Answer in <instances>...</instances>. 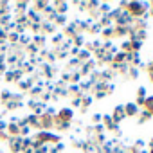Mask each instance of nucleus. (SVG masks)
<instances>
[{"label": "nucleus", "mask_w": 153, "mask_h": 153, "mask_svg": "<svg viewBox=\"0 0 153 153\" xmlns=\"http://www.w3.org/2000/svg\"><path fill=\"white\" fill-rule=\"evenodd\" d=\"M9 131H11V133H18V131H20V128H18V126H15V124H9Z\"/></svg>", "instance_id": "7"}, {"label": "nucleus", "mask_w": 153, "mask_h": 153, "mask_svg": "<svg viewBox=\"0 0 153 153\" xmlns=\"http://www.w3.org/2000/svg\"><path fill=\"white\" fill-rule=\"evenodd\" d=\"M81 52V58H87V56H90V52H87V51H79Z\"/></svg>", "instance_id": "13"}, {"label": "nucleus", "mask_w": 153, "mask_h": 153, "mask_svg": "<svg viewBox=\"0 0 153 153\" xmlns=\"http://www.w3.org/2000/svg\"><path fill=\"white\" fill-rule=\"evenodd\" d=\"M140 45H142V43H140V42H133V43H131V47H133V49H139V47H140Z\"/></svg>", "instance_id": "11"}, {"label": "nucleus", "mask_w": 153, "mask_h": 153, "mask_svg": "<svg viewBox=\"0 0 153 153\" xmlns=\"http://www.w3.org/2000/svg\"><path fill=\"white\" fill-rule=\"evenodd\" d=\"M20 144H22V139L20 137H11V148H13V151H18L20 149Z\"/></svg>", "instance_id": "3"}, {"label": "nucleus", "mask_w": 153, "mask_h": 153, "mask_svg": "<svg viewBox=\"0 0 153 153\" xmlns=\"http://www.w3.org/2000/svg\"><path fill=\"white\" fill-rule=\"evenodd\" d=\"M43 27H45L47 31H52V29H54V25H52V24H43Z\"/></svg>", "instance_id": "9"}, {"label": "nucleus", "mask_w": 153, "mask_h": 153, "mask_svg": "<svg viewBox=\"0 0 153 153\" xmlns=\"http://www.w3.org/2000/svg\"><path fill=\"white\" fill-rule=\"evenodd\" d=\"M56 6H58V11H59V13H61V15H63V13H65V11H67V4H65V2H58V4H56Z\"/></svg>", "instance_id": "6"}, {"label": "nucleus", "mask_w": 153, "mask_h": 153, "mask_svg": "<svg viewBox=\"0 0 153 153\" xmlns=\"http://www.w3.org/2000/svg\"><path fill=\"white\" fill-rule=\"evenodd\" d=\"M4 59H6V58H4V54H0V65H4Z\"/></svg>", "instance_id": "16"}, {"label": "nucleus", "mask_w": 153, "mask_h": 153, "mask_svg": "<svg viewBox=\"0 0 153 153\" xmlns=\"http://www.w3.org/2000/svg\"><path fill=\"white\" fill-rule=\"evenodd\" d=\"M124 112H126V115H135L139 110H137V105L135 103H130V105L124 106Z\"/></svg>", "instance_id": "2"}, {"label": "nucleus", "mask_w": 153, "mask_h": 153, "mask_svg": "<svg viewBox=\"0 0 153 153\" xmlns=\"http://www.w3.org/2000/svg\"><path fill=\"white\" fill-rule=\"evenodd\" d=\"M76 43L81 45V43H83V38H81V36H78V38H76Z\"/></svg>", "instance_id": "14"}, {"label": "nucleus", "mask_w": 153, "mask_h": 153, "mask_svg": "<svg viewBox=\"0 0 153 153\" xmlns=\"http://www.w3.org/2000/svg\"><path fill=\"white\" fill-rule=\"evenodd\" d=\"M56 18H58V22H59V24H65V16H63V15H58Z\"/></svg>", "instance_id": "8"}, {"label": "nucleus", "mask_w": 153, "mask_h": 153, "mask_svg": "<svg viewBox=\"0 0 153 153\" xmlns=\"http://www.w3.org/2000/svg\"><path fill=\"white\" fill-rule=\"evenodd\" d=\"M2 97H4V99H9V97H11V94H9L7 90H4V92H2Z\"/></svg>", "instance_id": "10"}, {"label": "nucleus", "mask_w": 153, "mask_h": 153, "mask_svg": "<svg viewBox=\"0 0 153 153\" xmlns=\"http://www.w3.org/2000/svg\"><path fill=\"white\" fill-rule=\"evenodd\" d=\"M29 49H31L33 52H36V51H38V47H36V45H29Z\"/></svg>", "instance_id": "15"}, {"label": "nucleus", "mask_w": 153, "mask_h": 153, "mask_svg": "<svg viewBox=\"0 0 153 153\" xmlns=\"http://www.w3.org/2000/svg\"><path fill=\"white\" fill-rule=\"evenodd\" d=\"M70 115H72V114H70V110H68V108H65L63 112H59V119H63V121H68V119H70Z\"/></svg>", "instance_id": "4"}, {"label": "nucleus", "mask_w": 153, "mask_h": 153, "mask_svg": "<svg viewBox=\"0 0 153 153\" xmlns=\"http://www.w3.org/2000/svg\"><path fill=\"white\" fill-rule=\"evenodd\" d=\"M101 11H105V13H108V6H106V4H101Z\"/></svg>", "instance_id": "12"}, {"label": "nucleus", "mask_w": 153, "mask_h": 153, "mask_svg": "<svg viewBox=\"0 0 153 153\" xmlns=\"http://www.w3.org/2000/svg\"><path fill=\"white\" fill-rule=\"evenodd\" d=\"M124 115H126V112H124V106H117V108H115V114H114V121L117 123V121H121Z\"/></svg>", "instance_id": "1"}, {"label": "nucleus", "mask_w": 153, "mask_h": 153, "mask_svg": "<svg viewBox=\"0 0 153 153\" xmlns=\"http://www.w3.org/2000/svg\"><path fill=\"white\" fill-rule=\"evenodd\" d=\"M144 103H146V108L149 110V114H153V97H148Z\"/></svg>", "instance_id": "5"}]
</instances>
